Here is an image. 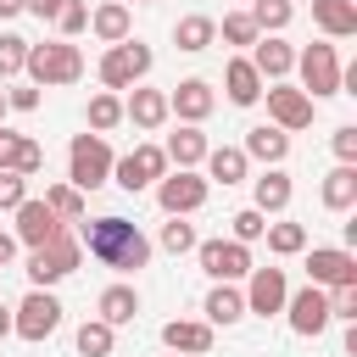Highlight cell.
Segmentation results:
<instances>
[{
    "instance_id": "42",
    "label": "cell",
    "mask_w": 357,
    "mask_h": 357,
    "mask_svg": "<svg viewBox=\"0 0 357 357\" xmlns=\"http://www.w3.org/2000/svg\"><path fill=\"white\" fill-rule=\"evenodd\" d=\"M22 201H28V178H22V173H6V167H0V212H17Z\"/></svg>"
},
{
    "instance_id": "49",
    "label": "cell",
    "mask_w": 357,
    "mask_h": 357,
    "mask_svg": "<svg viewBox=\"0 0 357 357\" xmlns=\"http://www.w3.org/2000/svg\"><path fill=\"white\" fill-rule=\"evenodd\" d=\"M6 335H11V312L0 307V340H6Z\"/></svg>"
},
{
    "instance_id": "16",
    "label": "cell",
    "mask_w": 357,
    "mask_h": 357,
    "mask_svg": "<svg viewBox=\"0 0 357 357\" xmlns=\"http://www.w3.org/2000/svg\"><path fill=\"white\" fill-rule=\"evenodd\" d=\"M61 229H67V223H61L45 201H33V195H28V201L17 206V240H22V245H45V240H50V234H61Z\"/></svg>"
},
{
    "instance_id": "20",
    "label": "cell",
    "mask_w": 357,
    "mask_h": 357,
    "mask_svg": "<svg viewBox=\"0 0 357 357\" xmlns=\"http://www.w3.org/2000/svg\"><path fill=\"white\" fill-rule=\"evenodd\" d=\"M223 89H229V100H234V106H257V100H262V73L251 67V56H234V61H229Z\"/></svg>"
},
{
    "instance_id": "13",
    "label": "cell",
    "mask_w": 357,
    "mask_h": 357,
    "mask_svg": "<svg viewBox=\"0 0 357 357\" xmlns=\"http://www.w3.org/2000/svg\"><path fill=\"white\" fill-rule=\"evenodd\" d=\"M268 117H273V128H307L312 123V100H307V89H290V84H273L268 89Z\"/></svg>"
},
{
    "instance_id": "25",
    "label": "cell",
    "mask_w": 357,
    "mask_h": 357,
    "mask_svg": "<svg viewBox=\"0 0 357 357\" xmlns=\"http://www.w3.org/2000/svg\"><path fill=\"white\" fill-rule=\"evenodd\" d=\"M251 67H257L262 78H284V73L296 67V50H290L284 39H257V45H251Z\"/></svg>"
},
{
    "instance_id": "7",
    "label": "cell",
    "mask_w": 357,
    "mask_h": 357,
    "mask_svg": "<svg viewBox=\"0 0 357 357\" xmlns=\"http://www.w3.org/2000/svg\"><path fill=\"white\" fill-rule=\"evenodd\" d=\"M296 67H301L307 100H318V95H340V56H335V45H307V50L296 56Z\"/></svg>"
},
{
    "instance_id": "6",
    "label": "cell",
    "mask_w": 357,
    "mask_h": 357,
    "mask_svg": "<svg viewBox=\"0 0 357 357\" xmlns=\"http://www.w3.org/2000/svg\"><path fill=\"white\" fill-rule=\"evenodd\" d=\"M162 173H167V156H162V145H134L128 156H117V162H112V178H117L128 195L151 190Z\"/></svg>"
},
{
    "instance_id": "2",
    "label": "cell",
    "mask_w": 357,
    "mask_h": 357,
    "mask_svg": "<svg viewBox=\"0 0 357 357\" xmlns=\"http://www.w3.org/2000/svg\"><path fill=\"white\" fill-rule=\"evenodd\" d=\"M112 145H106V134H73V145H67V184L73 190H100L106 178H112Z\"/></svg>"
},
{
    "instance_id": "18",
    "label": "cell",
    "mask_w": 357,
    "mask_h": 357,
    "mask_svg": "<svg viewBox=\"0 0 357 357\" xmlns=\"http://www.w3.org/2000/svg\"><path fill=\"white\" fill-rule=\"evenodd\" d=\"M162 340H167V351L201 357V351H212V324H201V318H173V324H162Z\"/></svg>"
},
{
    "instance_id": "24",
    "label": "cell",
    "mask_w": 357,
    "mask_h": 357,
    "mask_svg": "<svg viewBox=\"0 0 357 357\" xmlns=\"http://www.w3.org/2000/svg\"><path fill=\"white\" fill-rule=\"evenodd\" d=\"M95 307H100V318H106L112 329H117V324H134V318H139V290H134V284H106Z\"/></svg>"
},
{
    "instance_id": "4",
    "label": "cell",
    "mask_w": 357,
    "mask_h": 357,
    "mask_svg": "<svg viewBox=\"0 0 357 357\" xmlns=\"http://www.w3.org/2000/svg\"><path fill=\"white\" fill-rule=\"evenodd\" d=\"M78 257H84V245L61 229V234H50L45 245H33V257H28V279H33V290H50L56 279H67L73 268H78Z\"/></svg>"
},
{
    "instance_id": "14",
    "label": "cell",
    "mask_w": 357,
    "mask_h": 357,
    "mask_svg": "<svg viewBox=\"0 0 357 357\" xmlns=\"http://www.w3.org/2000/svg\"><path fill=\"white\" fill-rule=\"evenodd\" d=\"M284 296H290V284H284V268H251V290H245V312H284Z\"/></svg>"
},
{
    "instance_id": "15",
    "label": "cell",
    "mask_w": 357,
    "mask_h": 357,
    "mask_svg": "<svg viewBox=\"0 0 357 357\" xmlns=\"http://www.w3.org/2000/svg\"><path fill=\"white\" fill-rule=\"evenodd\" d=\"M212 106H218V95H212V84H206V78H184V84L167 95V117H184V123L212 117Z\"/></svg>"
},
{
    "instance_id": "11",
    "label": "cell",
    "mask_w": 357,
    "mask_h": 357,
    "mask_svg": "<svg viewBox=\"0 0 357 357\" xmlns=\"http://www.w3.org/2000/svg\"><path fill=\"white\" fill-rule=\"evenodd\" d=\"M307 279L318 290H335V284H357V257L346 245H312L307 251Z\"/></svg>"
},
{
    "instance_id": "40",
    "label": "cell",
    "mask_w": 357,
    "mask_h": 357,
    "mask_svg": "<svg viewBox=\"0 0 357 357\" xmlns=\"http://www.w3.org/2000/svg\"><path fill=\"white\" fill-rule=\"evenodd\" d=\"M22 61H28V39L22 33H0V78L22 73Z\"/></svg>"
},
{
    "instance_id": "9",
    "label": "cell",
    "mask_w": 357,
    "mask_h": 357,
    "mask_svg": "<svg viewBox=\"0 0 357 357\" xmlns=\"http://www.w3.org/2000/svg\"><path fill=\"white\" fill-rule=\"evenodd\" d=\"M195 257H201V268H206L218 284H234V279L251 273V251H245L240 240H195Z\"/></svg>"
},
{
    "instance_id": "19",
    "label": "cell",
    "mask_w": 357,
    "mask_h": 357,
    "mask_svg": "<svg viewBox=\"0 0 357 357\" xmlns=\"http://www.w3.org/2000/svg\"><path fill=\"white\" fill-rule=\"evenodd\" d=\"M240 151L257 156V162H268V167H279V162L290 156V134L273 128V123H257V128H245V145H240Z\"/></svg>"
},
{
    "instance_id": "44",
    "label": "cell",
    "mask_w": 357,
    "mask_h": 357,
    "mask_svg": "<svg viewBox=\"0 0 357 357\" xmlns=\"http://www.w3.org/2000/svg\"><path fill=\"white\" fill-rule=\"evenodd\" d=\"M39 106V84H17V89H6V112H33Z\"/></svg>"
},
{
    "instance_id": "36",
    "label": "cell",
    "mask_w": 357,
    "mask_h": 357,
    "mask_svg": "<svg viewBox=\"0 0 357 357\" xmlns=\"http://www.w3.org/2000/svg\"><path fill=\"white\" fill-rule=\"evenodd\" d=\"M218 33H223L229 45H257V39H262V28L251 22V11H229V17L218 22Z\"/></svg>"
},
{
    "instance_id": "12",
    "label": "cell",
    "mask_w": 357,
    "mask_h": 357,
    "mask_svg": "<svg viewBox=\"0 0 357 357\" xmlns=\"http://www.w3.org/2000/svg\"><path fill=\"white\" fill-rule=\"evenodd\" d=\"M284 307H290V329H296V335H324V329H329V290L307 284V290L284 296Z\"/></svg>"
},
{
    "instance_id": "41",
    "label": "cell",
    "mask_w": 357,
    "mask_h": 357,
    "mask_svg": "<svg viewBox=\"0 0 357 357\" xmlns=\"http://www.w3.org/2000/svg\"><path fill=\"white\" fill-rule=\"evenodd\" d=\"M50 22L73 39V33H84V28H89V6H84V0H61V11H56Z\"/></svg>"
},
{
    "instance_id": "46",
    "label": "cell",
    "mask_w": 357,
    "mask_h": 357,
    "mask_svg": "<svg viewBox=\"0 0 357 357\" xmlns=\"http://www.w3.org/2000/svg\"><path fill=\"white\" fill-rule=\"evenodd\" d=\"M22 11H33L39 22H50V17L61 11V0H22Z\"/></svg>"
},
{
    "instance_id": "1",
    "label": "cell",
    "mask_w": 357,
    "mask_h": 357,
    "mask_svg": "<svg viewBox=\"0 0 357 357\" xmlns=\"http://www.w3.org/2000/svg\"><path fill=\"white\" fill-rule=\"evenodd\" d=\"M100 268H117V273H134L151 262V240L128 223V218H95L84 223V240H78Z\"/></svg>"
},
{
    "instance_id": "23",
    "label": "cell",
    "mask_w": 357,
    "mask_h": 357,
    "mask_svg": "<svg viewBox=\"0 0 357 357\" xmlns=\"http://www.w3.org/2000/svg\"><path fill=\"white\" fill-rule=\"evenodd\" d=\"M312 22H318L329 39H351V33H357V6H351V0H312Z\"/></svg>"
},
{
    "instance_id": "51",
    "label": "cell",
    "mask_w": 357,
    "mask_h": 357,
    "mask_svg": "<svg viewBox=\"0 0 357 357\" xmlns=\"http://www.w3.org/2000/svg\"><path fill=\"white\" fill-rule=\"evenodd\" d=\"M123 6H128V0H123ZM139 6H156V0H139Z\"/></svg>"
},
{
    "instance_id": "52",
    "label": "cell",
    "mask_w": 357,
    "mask_h": 357,
    "mask_svg": "<svg viewBox=\"0 0 357 357\" xmlns=\"http://www.w3.org/2000/svg\"><path fill=\"white\" fill-rule=\"evenodd\" d=\"M173 357H184V351H173Z\"/></svg>"
},
{
    "instance_id": "5",
    "label": "cell",
    "mask_w": 357,
    "mask_h": 357,
    "mask_svg": "<svg viewBox=\"0 0 357 357\" xmlns=\"http://www.w3.org/2000/svg\"><path fill=\"white\" fill-rule=\"evenodd\" d=\"M145 73H151V45H139V39H117L100 56V84L106 89H134Z\"/></svg>"
},
{
    "instance_id": "29",
    "label": "cell",
    "mask_w": 357,
    "mask_h": 357,
    "mask_svg": "<svg viewBox=\"0 0 357 357\" xmlns=\"http://www.w3.org/2000/svg\"><path fill=\"white\" fill-rule=\"evenodd\" d=\"M351 201H357V167L340 162V167L324 178V206H329V212H346Z\"/></svg>"
},
{
    "instance_id": "28",
    "label": "cell",
    "mask_w": 357,
    "mask_h": 357,
    "mask_svg": "<svg viewBox=\"0 0 357 357\" xmlns=\"http://www.w3.org/2000/svg\"><path fill=\"white\" fill-rule=\"evenodd\" d=\"M290 173H279V167H268L262 178H257V212H284L290 206Z\"/></svg>"
},
{
    "instance_id": "47",
    "label": "cell",
    "mask_w": 357,
    "mask_h": 357,
    "mask_svg": "<svg viewBox=\"0 0 357 357\" xmlns=\"http://www.w3.org/2000/svg\"><path fill=\"white\" fill-rule=\"evenodd\" d=\"M11 257H17V240H11V234H0V268H6Z\"/></svg>"
},
{
    "instance_id": "21",
    "label": "cell",
    "mask_w": 357,
    "mask_h": 357,
    "mask_svg": "<svg viewBox=\"0 0 357 357\" xmlns=\"http://www.w3.org/2000/svg\"><path fill=\"white\" fill-rule=\"evenodd\" d=\"M123 117H128L134 128H162V123H167V95H162V89H139V84H134V95L123 100Z\"/></svg>"
},
{
    "instance_id": "45",
    "label": "cell",
    "mask_w": 357,
    "mask_h": 357,
    "mask_svg": "<svg viewBox=\"0 0 357 357\" xmlns=\"http://www.w3.org/2000/svg\"><path fill=\"white\" fill-rule=\"evenodd\" d=\"M335 156H340V162H357V128H351V123L335 128Z\"/></svg>"
},
{
    "instance_id": "39",
    "label": "cell",
    "mask_w": 357,
    "mask_h": 357,
    "mask_svg": "<svg viewBox=\"0 0 357 357\" xmlns=\"http://www.w3.org/2000/svg\"><path fill=\"white\" fill-rule=\"evenodd\" d=\"M162 251H173V257H184V251H195V223H184V218H173V223H162Z\"/></svg>"
},
{
    "instance_id": "27",
    "label": "cell",
    "mask_w": 357,
    "mask_h": 357,
    "mask_svg": "<svg viewBox=\"0 0 357 357\" xmlns=\"http://www.w3.org/2000/svg\"><path fill=\"white\" fill-rule=\"evenodd\" d=\"M245 162H251V156H245L240 145H218V151H206V173H212L218 184H240V178H245Z\"/></svg>"
},
{
    "instance_id": "10",
    "label": "cell",
    "mask_w": 357,
    "mask_h": 357,
    "mask_svg": "<svg viewBox=\"0 0 357 357\" xmlns=\"http://www.w3.org/2000/svg\"><path fill=\"white\" fill-rule=\"evenodd\" d=\"M11 329H17L22 340H45V335H56V329H61V301H56L50 290H28L22 307H17V318H11Z\"/></svg>"
},
{
    "instance_id": "34",
    "label": "cell",
    "mask_w": 357,
    "mask_h": 357,
    "mask_svg": "<svg viewBox=\"0 0 357 357\" xmlns=\"http://www.w3.org/2000/svg\"><path fill=\"white\" fill-rule=\"evenodd\" d=\"M262 234H268V251H273V257H296V251H307V229H301V223H268Z\"/></svg>"
},
{
    "instance_id": "32",
    "label": "cell",
    "mask_w": 357,
    "mask_h": 357,
    "mask_svg": "<svg viewBox=\"0 0 357 357\" xmlns=\"http://www.w3.org/2000/svg\"><path fill=\"white\" fill-rule=\"evenodd\" d=\"M45 206H50L61 223H84V212H89V206H84V190H73V184H50V190H45Z\"/></svg>"
},
{
    "instance_id": "8",
    "label": "cell",
    "mask_w": 357,
    "mask_h": 357,
    "mask_svg": "<svg viewBox=\"0 0 357 357\" xmlns=\"http://www.w3.org/2000/svg\"><path fill=\"white\" fill-rule=\"evenodd\" d=\"M156 201H162V212H167V218H184V212L206 206V178H201V173H190V167L162 173V178H156Z\"/></svg>"
},
{
    "instance_id": "50",
    "label": "cell",
    "mask_w": 357,
    "mask_h": 357,
    "mask_svg": "<svg viewBox=\"0 0 357 357\" xmlns=\"http://www.w3.org/2000/svg\"><path fill=\"white\" fill-rule=\"evenodd\" d=\"M0 117H6V89H0Z\"/></svg>"
},
{
    "instance_id": "30",
    "label": "cell",
    "mask_w": 357,
    "mask_h": 357,
    "mask_svg": "<svg viewBox=\"0 0 357 357\" xmlns=\"http://www.w3.org/2000/svg\"><path fill=\"white\" fill-rule=\"evenodd\" d=\"M201 312H206V324H240V318H245V296H240L234 284H218Z\"/></svg>"
},
{
    "instance_id": "37",
    "label": "cell",
    "mask_w": 357,
    "mask_h": 357,
    "mask_svg": "<svg viewBox=\"0 0 357 357\" xmlns=\"http://www.w3.org/2000/svg\"><path fill=\"white\" fill-rule=\"evenodd\" d=\"M117 123H123V100H117L112 89H106V95H95V100H89V128H95V134H106V128H117Z\"/></svg>"
},
{
    "instance_id": "17",
    "label": "cell",
    "mask_w": 357,
    "mask_h": 357,
    "mask_svg": "<svg viewBox=\"0 0 357 357\" xmlns=\"http://www.w3.org/2000/svg\"><path fill=\"white\" fill-rule=\"evenodd\" d=\"M0 167H6V173H22V178H33V173L45 167V151H39V139H28V134H6V128H0Z\"/></svg>"
},
{
    "instance_id": "22",
    "label": "cell",
    "mask_w": 357,
    "mask_h": 357,
    "mask_svg": "<svg viewBox=\"0 0 357 357\" xmlns=\"http://www.w3.org/2000/svg\"><path fill=\"white\" fill-rule=\"evenodd\" d=\"M206 134H201V123H184L178 134H167V145H162V156L167 162H178V167H195V162H206Z\"/></svg>"
},
{
    "instance_id": "43",
    "label": "cell",
    "mask_w": 357,
    "mask_h": 357,
    "mask_svg": "<svg viewBox=\"0 0 357 357\" xmlns=\"http://www.w3.org/2000/svg\"><path fill=\"white\" fill-rule=\"evenodd\" d=\"M329 318L357 324V284H335V296H329Z\"/></svg>"
},
{
    "instance_id": "26",
    "label": "cell",
    "mask_w": 357,
    "mask_h": 357,
    "mask_svg": "<svg viewBox=\"0 0 357 357\" xmlns=\"http://www.w3.org/2000/svg\"><path fill=\"white\" fill-rule=\"evenodd\" d=\"M89 28H95V39H106V45H117V39H128V28H134V17H128V6H123V0H106L100 11H89Z\"/></svg>"
},
{
    "instance_id": "3",
    "label": "cell",
    "mask_w": 357,
    "mask_h": 357,
    "mask_svg": "<svg viewBox=\"0 0 357 357\" xmlns=\"http://www.w3.org/2000/svg\"><path fill=\"white\" fill-rule=\"evenodd\" d=\"M22 73H28L39 89H50V84H78V78H84V56H78V45H67V39L28 45V61H22Z\"/></svg>"
},
{
    "instance_id": "35",
    "label": "cell",
    "mask_w": 357,
    "mask_h": 357,
    "mask_svg": "<svg viewBox=\"0 0 357 357\" xmlns=\"http://www.w3.org/2000/svg\"><path fill=\"white\" fill-rule=\"evenodd\" d=\"M290 17H296V6H290V0H257V6H251V22H257L262 33L290 28Z\"/></svg>"
},
{
    "instance_id": "33",
    "label": "cell",
    "mask_w": 357,
    "mask_h": 357,
    "mask_svg": "<svg viewBox=\"0 0 357 357\" xmlns=\"http://www.w3.org/2000/svg\"><path fill=\"white\" fill-rule=\"evenodd\" d=\"M112 346H117V335H112V324H106V318L78 324V357H112Z\"/></svg>"
},
{
    "instance_id": "48",
    "label": "cell",
    "mask_w": 357,
    "mask_h": 357,
    "mask_svg": "<svg viewBox=\"0 0 357 357\" xmlns=\"http://www.w3.org/2000/svg\"><path fill=\"white\" fill-rule=\"evenodd\" d=\"M22 11V0H0V17H17Z\"/></svg>"
},
{
    "instance_id": "31",
    "label": "cell",
    "mask_w": 357,
    "mask_h": 357,
    "mask_svg": "<svg viewBox=\"0 0 357 357\" xmlns=\"http://www.w3.org/2000/svg\"><path fill=\"white\" fill-rule=\"evenodd\" d=\"M173 39H178V50H206L212 39H218V22L212 17H178V28H173Z\"/></svg>"
},
{
    "instance_id": "38",
    "label": "cell",
    "mask_w": 357,
    "mask_h": 357,
    "mask_svg": "<svg viewBox=\"0 0 357 357\" xmlns=\"http://www.w3.org/2000/svg\"><path fill=\"white\" fill-rule=\"evenodd\" d=\"M229 240H240V245H251V240H262V229H268V212H257V206H240L234 218H229Z\"/></svg>"
}]
</instances>
